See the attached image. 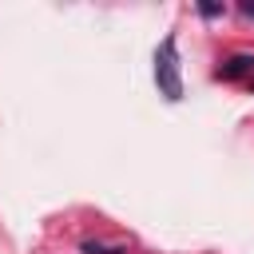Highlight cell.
<instances>
[{"label":"cell","instance_id":"6da1fadb","mask_svg":"<svg viewBox=\"0 0 254 254\" xmlns=\"http://www.w3.org/2000/svg\"><path fill=\"white\" fill-rule=\"evenodd\" d=\"M155 83L167 99H183V79H179V48L175 36H167L155 52Z\"/></svg>","mask_w":254,"mask_h":254},{"label":"cell","instance_id":"7a4b0ae2","mask_svg":"<svg viewBox=\"0 0 254 254\" xmlns=\"http://www.w3.org/2000/svg\"><path fill=\"white\" fill-rule=\"evenodd\" d=\"M238 75H254V56H230L218 67V79H238Z\"/></svg>","mask_w":254,"mask_h":254},{"label":"cell","instance_id":"3957f363","mask_svg":"<svg viewBox=\"0 0 254 254\" xmlns=\"http://www.w3.org/2000/svg\"><path fill=\"white\" fill-rule=\"evenodd\" d=\"M79 250H83V254H127L123 246H107V242H91V238H87Z\"/></svg>","mask_w":254,"mask_h":254},{"label":"cell","instance_id":"277c9868","mask_svg":"<svg viewBox=\"0 0 254 254\" xmlns=\"http://www.w3.org/2000/svg\"><path fill=\"white\" fill-rule=\"evenodd\" d=\"M198 12H202V16H218L222 8H218V4H198Z\"/></svg>","mask_w":254,"mask_h":254},{"label":"cell","instance_id":"5b68a950","mask_svg":"<svg viewBox=\"0 0 254 254\" xmlns=\"http://www.w3.org/2000/svg\"><path fill=\"white\" fill-rule=\"evenodd\" d=\"M238 8H242V16H254V0H242Z\"/></svg>","mask_w":254,"mask_h":254}]
</instances>
